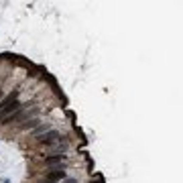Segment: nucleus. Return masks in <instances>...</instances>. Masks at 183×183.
<instances>
[{"instance_id": "f257e3e1", "label": "nucleus", "mask_w": 183, "mask_h": 183, "mask_svg": "<svg viewBox=\"0 0 183 183\" xmlns=\"http://www.w3.org/2000/svg\"><path fill=\"white\" fill-rule=\"evenodd\" d=\"M20 110V102H19V90H14L10 96H6L0 102V120H4L6 116H10L12 112Z\"/></svg>"}, {"instance_id": "f03ea898", "label": "nucleus", "mask_w": 183, "mask_h": 183, "mask_svg": "<svg viewBox=\"0 0 183 183\" xmlns=\"http://www.w3.org/2000/svg\"><path fill=\"white\" fill-rule=\"evenodd\" d=\"M61 141V134L57 132V130H49V132H45V134H41L39 136V142H41V147H53V144H57V142Z\"/></svg>"}, {"instance_id": "7ed1b4c3", "label": "nucleus", "mask_w": 183, "mask_h": 183, "mask_svg": "<svg viewBox=\"0 0 183 183\" xmlns=\"http://www.w3.org/2000/svg\"><path fill=\"white\" fill-rule=\"evenodd\" d=\"M63 177H65V171L61 169V167H55L51 173H47V175H45L43 183H57V181H61Z\"/></svg>"}, {"instance_id": "20e7f679", "label": "nucleus", "mask_w": 183, "mask_h": 183, "mask_svg": "<svg viewBox=\"0 0 183 183\" xmlns=\"http://www.w3.org/2000/svg\"><path fill=\"white\" fill-rule=\"evenodd\" d=\"M67 161V157L65 155H51V157H45V165H49V167H55V165H63V163Z\"/></svg>"}, {"instance_id": "39448f33", "label": "nucleus", "mask_w": 183, "mask_h": 183, "mask_svg": "<svg viewBox=\"0 0 183 183\" xmlns=\"http://www.w3.org/2000/svg\"><path fill=\"white\" fill-rule=\"evenodd\" d=\"M49 130H51V124H47V122H45V124H39V126L33 130V136L35 138H39L41 134H45V132H49Z\"/></svg>"}, {"instance_id": "423d86ee", "label": "nucleus", "mask_w": 183, "mask_h": 183, "mask_svg": "<svg viewBox=\"0 0 183 183\" xmlns=\"http://www.w3.org/2000/svg\"><path fill=\"white\" fill-rule=\"evenodd\" d=\"M37 126H39V120H37V118H31V120H25V124H22V128H37Z\"/></svg>"}]
</instances>
